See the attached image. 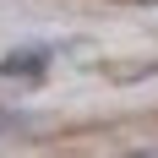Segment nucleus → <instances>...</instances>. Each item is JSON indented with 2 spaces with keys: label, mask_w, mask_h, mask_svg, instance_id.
<instances>
[{
  "label": "nucleus",
  "mask_w": 158,
  "mask_h": 158,
  "mask_svg": "<svg viewBox=\"0 0 158 158\" xmlns=\"http://www.w3.org/2000/svg\"><path fill=\"white\" fill-rule=\"evenodd\" d=\"M49 60H55V49L27 44V49H16V55H6V60H0V77H44Z\"/></svg>",
  "instance_id": "nucleus-1"
}]
</instances>
